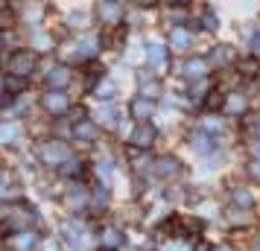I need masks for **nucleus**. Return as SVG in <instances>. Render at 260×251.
I'll list each match as a JSON object with an SVG mask.
<instances>
[{
	"label": "nucleus",
	"mask_w": 260,
	"mask_h": 251,
	"mask_svg": "<svg viewBox=\"0 0 260 251\" xmlns=\"http://www.w3.org/2000/svg\"><path fill=\"white\" fill-rule=\"evenodd\" d=\"M41 158L47 164H61L64 158H71V149L61 144V140H47V144L41 146Z\"/></svg>",
	"instance_id": "nucleus-1"
},
{
	"label": "nucleus",
	"mask_w": 260,
	"mask_h": 251,
	"mask_svg": "<svg viewBox=\"0 0 260 251\" xmlns=\"http://www.w3.org/2000/svg\"><path fill=\"white\" fill-rule=\"evenodd\" d=\"M9 70L15 76H26V73L36 70V56L32 53H15L12 59H9Z\"/></svg>",
	"instance_id": "nucleus-2"
},
{
	"label": "nucleus",
	"mask_w": 260,
	"mask_h": 251,
	"mask_svg": "<svg viewBox=\"0 0 260 251\" xmlns=\"http://www.w3.org/2000/svg\"><path fill=\"white\" fill-rule=\"evenodd\" d=\"M68 94H61V91H50V94H44V108H47L50 114H61V111H68Z\"/></svg>",
	"instance_id": "nucleus-3"
},
{
	"label": "nucleus",
	"mask_w": 260,
	"mask_h": 251,
	"mask_svg": "<svg viewBox=\"0 0 260 251\" xmlns=\"http://www.w3.org/2000/svg\"><path fill=\"white\" fill-rule=\"evenodd\" d=\"M146 59H149L152 67L164 70L167 67V47L161 44V41H149V47H146Z\"/></svg>",
	"instance_id": "nucleus-4"
},
{
	"label": "nucleus",
	"mask_w": 260,
	"mask_h": 251,
	"mask_svg": "<svg viewBox=\"0 0 260 251\" xmlns=\"http://www.w3.org/2000/svg\"><path fill=\"white\" fill-rule=\"evenodd\" d=\"M178 70H181V76H187V79H199V76L208 73V61L205 59H190V61H184Z\"/></svg>",
	"instance_id": "nucleus-5"
},
{
	"label": "nucleus",
	"mask_w": 260,
	"mask_h": 251,
	"mask_svg": "<svg viewBox=\"0 0 260 251\" xmlns=\"http://www.w3.org/2000/svg\"><path fill=\"white\" fill-rule=\"evenodd\" d=\"M96 47H100V41H96V35H82L76 44H73V53L79 56V59H88V56H94Z\"/></svg>",
	"instance_id": "nucleus-6"
},
{
	"label": "nucleus",
	"mask_w": 260,
	"mask_h": 251,
	"mask_svg": "<svg viewBox=\"0 0 260 251\" xmlns=\"http://www.w3.org/2000/svg\"><path fill=\"white\" fill-rule=\"evenodd\" d=\"M152 111H155V105H152V99H149V96H138V99L132 102V114H135V117H141V120L152 117Z\"/></svg>",
	"instance_id": "nucleus-7"
},
{
	"label": "nucleus",
	"mask_w": 260,
	"mask_h": 251,
	"mask_svg": "<svg viewBox=\"0 0 260 251\" xmlns=\"http://www.w3.org/2000/svg\"><path fill=\"white\" fill-rule=\"evenodd\" d=\"M100 18H103L106 24H117V21H120V6H117V3H111V0L100 3Z\"/></svg>",
	"instance_id": "nucleus-8"
},
{
	"label": "nucleus",
	"mask_w": 260,
	"mask_h": 251,
	"mask_svg": "<svg viewBox=\"0 0 260 251\" xmlns=\"http://www.w3.org/2000/svg\"><path fill=\"white\" fill-rule=\"evenodd\" d=\"M18 134H21V126H18V123H12V120L0 123V144H12Z\"/></svg>",
	"instance_id": "nucleus-9"
},
{
	"label": "nucleus",
	"mask_w": 260,
	"mask_h": 251,
	"mask_svg": "<svg viewBox=\"0 0 260 251\" xmlns=\"http://www.w3.org/2000/svg\"><path fill=\"white\" fill-rule=\"evenodd\" d=\"M68 79H71V73H68V67H53V70L47 73V85H53L56 91H59L61 85H68Z\"/></svg>",
	"instance_id": "nucleus-10"
},
{
	"label": "nucleus",
	"mask_w": 260,
	"mask_h": 251,
	"mask_svg": "<svg viewBox=\"0 0 260 251\" xmlns=\"http://www.w3.org/2000/svg\"><path fill=\"white\" fill-rule=\"evenodd\" d=\"M132 140H135L138 146H149L155 140V129H152V126H141V129H135Z\"/></svg>",
	"instance_id": "nucleus-11"
},
{
	"label": "nucleus",
	"mask_w": 260,
	"mask_h": 251,
	"mask_svg": "<svg viewBox=\"0 0 260 251\" xmlns=\"http://www.w3.org/2000/svg\"><path fill=\"white\" fill-rule=\"evenodd\" d=\"M193 44V35H190L187 29H173V47L176 50H187Z\"/></svg>",
	"instance_id": "nucleus-12"
},
{
	"label": "nucleus",
	"mask_w": 260,
	"mask_h": 251,
	"mask_svg": "<svg viewBox=\"0 0 260 251\" xmlns=\"http://www.w3.org/2000/svg\"><path fill=\"white\" fill-rule=\"evenodd\" d=\"M225 108H228L231 114H243V111H246V96L243 94H231L228 99H225Z\"/></svg>",
	"instance_id": "nucleus-13"
},
{
	"label": "nucleus",
	"mask_w": 260,
	"mask_h": 251,
	"mask_svg": "<svg viewBox=\"0 0 260 251\" xmlns=\"http://www.w3.org/2000/svg\"><path fill=\"white\" fill-rule=\"evenodd\" d=\"M76 134H79L82 140H94L96 137V126L94 123H88V120H82V123H76Z\"/></svg>",
	"instance_id": "nucleus-14"
},
{
	"label": "nucleus",
	"mask_w": 260,
	"mask_h": 251,
	"mask_svg": "<svg viewBox=\"0 0 260 251\" xmlns=\"http://www.w3.org/2000/svg\"><path fill=\"white\" fill-rule=\"evenodd\" d=\"M231 59H234L231 47H216V50L211 53V61H213V64H228Z\"/></svg>",
	"instance_id": "nucleus-15"
},
{
	"label": "nucleus",
	"mask_w": 260,
	"mask_h": 251,
	"mask_svg": "<svg viewBox=\"0 0 260 251\" xmlns=\"http://www.w3.org/2000/svg\"><path fill=\"white\" fill-rule=\"evenodd\" d=\"M96 117L103 120L106 126H114V123H117V108L114 105H103L100 111H96Z\"/></svg>",
	"instance_id": "nucleus-16"
},
{
	"label": "nucleus",
	"mask_w": 260,
	"mask_h": 251,
	"mask_svg": "<svg viewBox=\"0 0 260 251\" xmlns=\"http://www.w3.org/2000/svg\"><path fill=\"white\" fill-rule=\"evenodd\" d=\"M94 94L100 96V99H108V96L114 94V85L108 82V79H103V82H100V85L94 88Z\"/></svg>",
	"instance_id": "nucleus-17"
},
{
	"label": "nucleus",
	"mask_w": 260,
	"mask_h": 251,
	"mask_svg": "<svg viewBox=\"0 0 260 251\" xmlns=\"http://www.w3.org/2000/svg\"><path fill=\"white\" fill-rule=\"evenodd\" d=\"M231 199H234V204H240V207H248V204H251V193L248 190H234Z\"/></svg>",
	"instance_id": "nucleus-18"
},
{
	"label": "nucleus",
	"mask_w": 260,
	"mask_h": 251,
	"mask_svg": "<svg viewBox=\"0 0 260 251\" xmlns=\"http://www.w3.org/2000/svg\"><path fill=\"white\" fill-rule=\"evenodd\" d=\"M257 67H260V64H257V59H246L243 64H240V70L246 73V76H254V73H257Z\"/></svg>",
	"instance_id": "nucleus-19"
},
{
	"label": "nucleus",
	"mask_w": 260,
	"mask_h": 251,
	"mask_svg": "<svg viewBox=\"0 0 260 251\" xmlns=\"http://www.w3.org/2000/svg\"><path fill=\"white\" fill-rule=\"evenodd\" d=\"M38 12H41V6H26V9H24V21H29V24H36L38 18H41Z\"/></svg>",
	"instance_id": "nucleus-20"
},
{
	"label": "nucleus",
	"mask_w": 260,
	"mask_h": 251,
	"mask_svg": "<svg viewBox=\"0 0 260 251\" xmlns=\"http://www.w3.org/2000/svg\"><path fill=\"white\" fill-rule=\"evenodd\" d=\"M15 245H18L15 251H29V245H32V234H24V237H18V239H15Z\"/></svg>",
	"instance_id": "nucleus-21"
},
{
	"label": "nucleus",
	"mask_w": 260,
	"mask_h": 251,
	"mask_svg": "<svg viewBox=\"0 0 260 251\" xmlns=\"http://www.w3.org/2000/svg\"><path fill=\"white\" fill-rule=\"evenodd\" d=\"M120 239H123V237H120V231H114V228H108V231H106V242H108V245H111V242L117 245Z\"/></svg>",
	"instance_id": "nucleus-22"
},
{
	"label": "nucleus",
	"mask_w": 260,
	"mask_h": 251,
	"mask_svg": "<svg viewBox=\"0 0 260 251\" xmlns=\"http://www.w3.org/2000/svg\"><path fill=\"white\" fill-rule=\"evenodd\" d=\"M155 94H158V88H155V82H146V85H143V96H149V99H152Z\"/></svg>",
	"instance_id": "nucleus-23"
},
{
	"label": "nucleus",
	"mask_w": 260,
	"mask_h": 251,
	"mask_svg": "<svg viewBox=\"0 0 260 251\" xmlns=\"http://www.w3.org/2000/svg\"><path fill=\"white\" fill-rule=\"evenodd\" d=\"M32 38H36V47H50V38H47V35H41V32H36Z\"/></svg>",
	"instance_id": "nucleus-24"
},
{
	"label": "nucleus",
	"mask_w": 260,
	"mask_h": 251,
	"mask_svg": "<svg viewBox=\"0 0 260 251\" xmlns=\"http://www.w3.org/2000/svg\"><path fill=\"white\" fill-rule=\"evenodd\" d=\"M158 169H164V172H173V169H176V161H164V164H158Z\"/></svg>",
	"instance_id": "nucleus-25"
},
{
	"label": "nucleus",
	"mask_w": 260,
	"mask_h": 251,
	"mask_svg": "<svg viewBox=\"0 0 260 251\" xmlns=\"http://www.w3.org/2000/svg\"><path fill=\"white\" fill-rule=\"evenodd\" d=\"M202 91H205V82H196V88H190V96H202Z\"/></svg>",
	"instance_id": "nucleus-26"
},
{
	"label": "nucleus",
	"mask_w": 260,
	"mask_h": 251,
	"mask_svg": "<svg viewBox=\"0 0 260 251\" xmlns=\"http://www.w3.org/2000/svg\"><path fill=\"white\" fill-rule=\"evenodd\" d=\"M205 129H219V120H216V117L205 120Z\"/></svg>",
	"instance_id": "nucleus-27"
},
{
	"label": "nucleus",
	"mask_w": 260,
	"mask_h": 251,
	"mask_svg": "<svg viewBox=\"0 0 260 251\" xmlns=\"http://www.w3.org/2000/svg\"><path fill=\"white\" fill-rule=\"evenodd\" d=\"M71 24H76V26H79V24H85V18H82V12H76V18H71Z\"/></svg>",
	"instance_id": "nucleus-28"
},
{
	"label": "nucleus",
	"mask_w": 260,
	"mask_h": 251,
	"mask_svg": "<svg viewBox=\"0 0 260 251\" xmlns=\"http://www.w3.org/2000/svg\"><path fill=\"white\" fill-rule=\"evenodd\" d=\"M251 175H257V178H260V161H254V164H251Z\"/></svg>",
	"instance_id": "nucleus-29"
},
{
	"label": "nucleus",
	"mask_w": 260,
	"mask_h": 251,
	"mask_svg": "<svg viewBox=\"0 0 260 251\" xmlns=\"http://www.w3.org/2000/svg\"><path fill=\"white\" fill-rule=\"evenodd\" d=\"M138 3H141V6H152L155 0H138Z\"/></svg>",
	"instance_id": "nucleus-30"
},
{
	"label": "nucleus",
	"mask_w": 260,
	"mask_h": 251,
	"mask_svg": "<svg viewBox=\"0 0 260 251\" xmlns=\"http://www.w3.org/2000/svg\"><path fill=\"white\" fill-rule=\"evenodd\" d=\"M100 251H114V248H111V245H106V248H100Z\"/></svg>",
	"instance_id": "nucleus-31"
},
{
	"label": "nucleus",
	"mask_w": 260,
	"mask_h": 251,
	"mask_svg": "<svg viewBox=\"0 0 260 251\" xmlns=\"http://www.w3.org/2000/svg\"><path fill=\"white\" fill-rule=\"evenodd\" d=\"M216 251H231V248H216Z\"/></svg>",
	"instance_id": "nucleus-32"
}]
</instances>
